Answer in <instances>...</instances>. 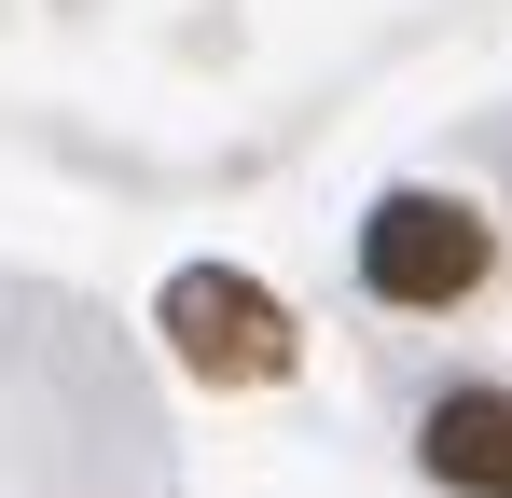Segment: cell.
I'll return each instance as SVG.
<instances>
[{
    "instance_id": "obj_1",
    "label": "cell",
    "mask_w": 512,
    "mask_h": 498,
    "mask_svg": "<svg viewBox=\"0 0 512 498\" xmlns=\"http://www.w3.org/2000/svg\"><path fill=\"white\" fill-rule=\"evenodd\" d=\"M485 263H499V236H485L471 194H374V222H360V291L374 305H416V319L471 305Z\"/></svg>"
},
{
    "instance_id": "obj_2",
    "label": "cell",
    "mask_w": 512,
    "mask_h": 498,
    "mask_svg": "<svg viewBox=\"0 0 512 498\" xmlns=\"http://www.w3.org/2000/svg\"><path fill=\"white\" fill-rule=\"evenodd\" d=\"M153 319H167L180 374H208V388H277L291 374V305L263 277H236V263H180Z\"/></svg>"
},
{
    "instance_id": "obj_3",
    "label": "cell",
    "mask_w": 512,
    "mask_h": 498,
    "mask_svg": "<svg viewBox=\"0 0 512 498\" xmlns=\"http://www.w3.org/2000/svg\"><path fill=\"white\" fill-rule=\"evenodd\" d=\"M416 457H429V485H457V498H512V388H443Z\"/></svg>"
}]
</instances>
